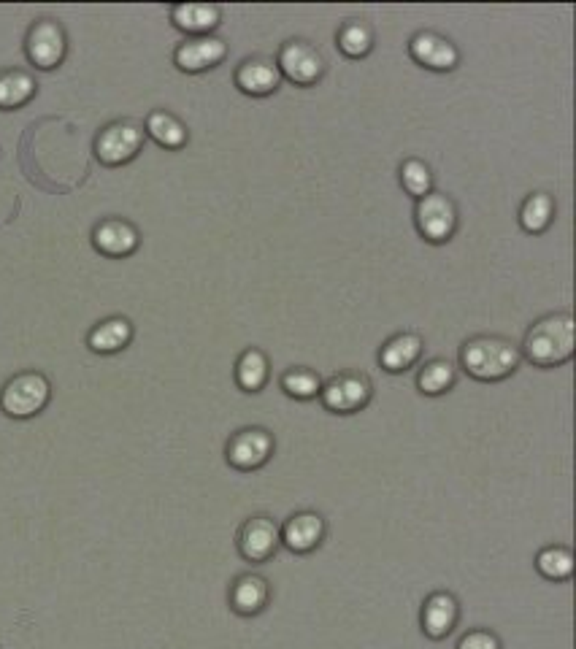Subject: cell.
<instances>
[{
    "label": "cell",
    "instance_id": "cell-1",
    "mask_svg": "<svg viewBox=\"0 0 576 649\" xmlns=\"http://www.w3.org/2000/svg\"><path fill=\"white\" fill-rule=\"evenodd\" d=\"M576 322L568 311H552L525 330L520 355L536 368H560L574 357Z\"/></svg>",
    "mask_w": 576,
    "mask_h": 649
},
{
    "label": "cell",
    "instance_id": "cell-2",
    "mask_svg": "<svg viewBox=\"0 0 576 649\" xmlns=\"http://www.w3.org/2000/svg\"><path fill=\"white\" fill-rule=\"evenodd\" d=\"M522 363L520 347H514L512 339L479 333L460 344V368L476 382H503L517 374Z\"/></svg>",
    "mask_w": 576,
    "mask_h": 649
},
{
    "label": "cell",
    "instance_id": "cell-3",
    "mask_svg": "<svg viewBox=\"0 0 576 649\" xmlns=\"http://www.w3.org/2000/svg\"><path fill=\"white\" fill-rule=\"evenodd\" d=\"M52 398V384L41 371L14 374L0 390V412L11 420H30L46 409Z\"/></svg>",
    "mask_w": 576,
    "mask_h": 649
},
{
    "label": "cell",
    "instance_id": "cell-4",
    "mask_svg": "<svg viewBox=\"0 0 576 649\" xmlns=\"http://www.w3.org/2000/svg\"><path fill=\"white\" fill-rule=\"evenodd\" d=\"M274 63L282 79H287L295 87H311V84L320 82L325 71H328L325 55L306 38H287L279 46Z\"/></svg>",
    "mask_w": 576,
    "mask_h": 649
},
{
    "label": "cell",
    "instance_id": "cell-5",
    "mask_svg": "<svg viewBox=\"0 0 576 649\" xmlns=\"http://www.w3.org/2000/svg\"><path fill=\"white\" fill-rule=\"evenodd\" d=\"M374 398V382L363 371H339L322 382L320 403L333 414H357Z\"/></svg>",
    "mask_w": 576,
    "mask_h": 649
},
{
    "label": "cell",
    "instance_id": "cell-6",
    "mask_svg": "<svg viewBox=\"0 0 576 649\" xmlns=\"http://www.w3.org/2000/svg\"><path fill=\"white\" fill-rule=\"evenodd\" d=\"M458 203L447 192L433 190L414 203V225L428 244H447L458 230Z\"/></svg>",
    "mask_w": 576,
    "mask_h": 649
},
{
    "label": "cell",
    "instance_id": "cell-7",
    "mask_svg": "<svg viewBox=\"0 0 576 649\" xmlns=\"http://www.w3.org/2000/svg\"><path fill=\"white\" fill-rule=\"evenodd\" d=\"M144 141H147L144 125H138L136 119H117L109 122L95 138V157L106 168H119L141 152Z\"/></svg>",
    "mask_w": 576,
    "mask_h": 649
},
{
    "label": "cell",
    "instance_id": "cell-8",
    "mask_svg": "<svg viewBox=\"0 0 576 649\" xmlns=\"http://www.w3.org/2000/svg\"><path fill=\"white\" fill-rule=\"evenodd\" d=\"M276 441L266 428H249L236 430L225 444V460L230 468H236L241 474H252L266 466L268 460L274 458Z\"/></svg>",
    "mask_w": 576,
    "mask_h": 649
},
{
    "label": "cell",
    "instance_id": "cell-9",
    "mask_svg": "<svg viewBox=\"0 0 576 649\" xmlns=\"http://www.w3.org/2000/svg\"><path fill=\"white\" fill-rule=\"evenodd\" d=\"M25 55L38 71H55L68 55V36L55 19H36L25 36Z\"/></svg>",
    "mask_w": 576,
    "mask_h": 649
},
{
    "label": "cell",
    "instance_id": "cell-10",
    "mask_svg": "<svg viewBox=\"0 0 576 649\" xmlns=\"http://www.w3.org/2000/svg\"><path fill=\"white\" fill-rule=\"evenodd\" d=\"M282 547V528L276 525V520L266 517V514H255L244 520V525L238 528L236 549L241 558L252 563V566H263L274 558Z\"/></svg>",
    "mask_w": 576,
    "mask_h": 649
},
{
    "label": "cell",
    "instance_id": "cell-11",
    "mask_svg": "<svg viewBox=\"0 0 576 649\" xmlns=\"http://www.w3.org/2000/svg\"><path fill=\"white\" fill-rule=\"evenodd\" d=\"M409 57L433 74H449L460 65V49L452 38L436 30H420L409 38Z\"/></svg>",
    "mask_w": 576,
    "mask_h": 649
},
{
    "label": "cell",
    "instance_id": "cell-12",
    "mask_svg": "<svg viewBox=\"0 0 576 649\" xmlns=\"http://www.w3.org/2000/svg\"><path fill=\"white\" fill-rule=\"evenodd\" d=\"M228 57V44L220 36L187 38L174 49V65L182 74H206Z\"/></svg>",
    "mask_w": 576,
    "mask_h": 649
},
{
    "label": "cell",
    "instance_id": "cell-13",
    "mask_svg": "<svg viewBox=\"0 0 576 649\" xmlns=\"http://www.w3.org/2000/svg\"><path fill=\"white\" fill-rule=\"evenodd\" d=\"M233 84L238 90L249 95V98H268L282 87V74L276 68L274 57L252 55L244 57L238 63L236 74H233Z\"/></svg>",
    "mask_w": 576,
    "mask_h": 649
},
{
    "label": "cell",
    "instance_id": "cell-14",
    "mask_svg": "<svg viewBox=\"0 0 576 649\" xmlns=\"http://www.w3.org/2000/svg\"><path fill=\"white\" fill-rule=\"evenodd\" d=\"M328 533V522L320 512H295L290 520L282 525V547H287L295 555H309L314 549L322 547Z\"/></svg>",
    "mask_w": 576,
    "mask_h": 649
},
{
    "label": "cell",
    "instance_id": "cell-15",
    "mask_svg": "<svg viewBox=\"0 0 576 649\" xmlns=\"http://www.w3.org/2000/svg\"><path fill=\"white\" fill-rule=\"evenodd\" d=\"M460 620V601L447 590H436L425 598L420 612V625L422 633L428 636L430 641H441L447 639L449 633L458 628Z\"/></svg>",
    "mask_w": 576,
    "mask_h": 649
},
{
    "label": "cell",
    "instance_id": "cell-16",
    "mask_svg": "<svg viewBox=\"0 0 576 649\" xmlns=\"http://www.w3.org/2000/svg\"><path fill=\"white\" fill-rule=\"evenodd\" d=\"M138 244H141V233L128 220L109 217V220H101L92 228V247L106 257L133 255Z\"/></svg>",
    "mask_w": 576,
    "mask_h": 649
},
{
    "label": "cell",
    "instance_id": "cell-17",
    "mask_svg": "<svg viewBox=\"0 0 576 649\" xmlns=\"http://www.w3.org/2000/svg\"><path fill=\"white\" fill-rule=\"evenodd\" d=\"M228 601L238 617H257L266 612L268 601H271V585L266 576L241 574L230 585Z\"/></svg>",
    "mask_w": 576,
    "mask_h": 649
},
{
    "label": "cell",
    "instance_id": "cell-18",
    "mask_svg": "<svg viewBox=\"0 0 576 649\" xmlns=\"http://www.w3.org/2000/svg\"><path fill=\"white\" fill-rule=\"evenodd\" d=\"M422 352H425V341L420 333L414 330H403L395 333L393 339H387L379 349V366L387 374H406L409 368H414L420 363Z\"/></svg>",
    "mask_w": 576,
    "mask_h": 649
},
{
    "label": "cell",
    "instance_id": "cell-19",
    "mask_svg": "<svg viewBox=\"0 0 576 649\" xmlns=\"http://www.w3.org/2000/svg\"><path fill=\"white\" fill-rule=\"evenodd\" d=\"M171 22L187 38L214 36V30L222 25V9L217 3H176Z\"/></svg>",
    "mask_w": 576,
    "mask_h": 649
},
{
    "label": "cell",
    "instance_id": "cell-20",
    "mask_svg": "<svg viewBox=\"0 0 576 649\" xmlns=\"http://www.w3.org/2000/svg\"><path fill=\"white\" fill-rule=\"evenodd\" d=\"M133 341V322L128 317H109L101 320L87 333V347L95 355H117Z\"/></svg>",
    "mask_w": 576,
    "mask_h": 649
},
{
    "label": "cell",
    "instance_id": "cell-21",
    "mask_svg": "<svg viewBox=\"0 0 576 649\" xmlns=\"http://www.w3.org/2000/svg\"><path fill=\"white\" fill-rule=\"evenodd\" d=\"M144 133L155 141L157 147L171 149V152L187 147V141H190L187 125L176 114L165 109H157L149 114L147 122H144Z\"/></svg>",
    "mask_w": 576,
    "mask_h": 649
},
{
    "label": "cell",
    "instance_id": "cell-22",
    "mask_svg": "<svg viewBox=\"0 0 576 649\" xmlns=\"http://www.w3.org/2000/svg\"><path fill=\"white\" fill-rule=\"evenodd\" d=\"M271 379V363L260 347H249L236 360V384L244 393H260Z\"/></svg>",
    "mask_w": 576,
    "mask_h": 649
},
{
    "label": "cell",
    "instance_id": "cell-23",
    "mask_svg": "<svg viewBox=\"0 0 576 649\" xmlns=\"http://www.w3.org/2000/svg\"><path fill=\"white\" fill-rule=\"evenodd\" d=\"M36 92L38 84L28 71H22V68L0 71V111L22 109L25 103L36 98Z\"/></svg>",
    "mask_w": 576,
    "mask_h": 649
},
{
    "label": "cell",
    "instance_id": "cell-24",
    "mask_svg": "<svg viewBox=\"0 0 576 649\" xmlns=\"http://www.w3.org/2000/svg\"><path fill=\"white\" fill-rule=\"evenodd\" d=\"M374 28L363 22V19H347L339 30H336V46L341 49V55L349 60H363L371 55L374 49Z\"/></svg>",
    "mask_w": 576,
    "mask_h": 649
},
{
    "label": "cell",
    "instance_id": "cell-25",
    "mask_svg": "<svg viewBox=\"0 0 576 649\" xmlns=\"http://www.w3.org/2000/svg\"><path fill=\"white\" fill-rule=\"evenodd\" d=\"M458 382V368L452 366L449 360L444 357H433L428 360L425 366L420 368L417 374V390L428 398H439V395H447L452 387Z\"/></svg>",
    "mask_w": 576,
    "mask_h": 649
},
{
    "label": "cell",
    "instance_id": "cell-26",
    "mask_svg": "<svg viewBox=\"0 0 576 649\" xmlns=\"http://www.w3.org/2000/svg\"><path fill=\"white\" fill-rule=\"evenodd\" d=\"M555 220V198L549 192H531L520 206V228L531 236H541Z\"/></svg>",
    "mask_w": 576,
    "mask_h": 649
},
{
    "label": "cell",
    "instance_id": "cell-27",
    "mask_svg": "<svg viewBox=\"0 0 576 649\" xmlns=\"http://www.w3.org/2000/svg\"><path fill=\"white\" fill-rule=\"evenodd\" d=\"M536 571L549 582H568L574 576V552L563 544L544 547L536 555Z\"/></svg>",
    "mask_w": 576,
    "mask_h": 649
},
{
    "label": "cell",
    "instance_id": "cell-28",
    "mask_svg": "<svg viewBox=\"0 0 576 649\" xmlns=\"http://www.w3.org/2000/svg\"><path fill=\"white\" fill-rule=\"evenodd\" d=\"M279 384H282L284 395H290V398H295V401H314V398H320V390H322L320 374L303 366L284 371Z\"/></svg>",
    "mask_w": 576,
    "mask_h": 649
},
{
    "label": "cell",
    "instance_id": "cell-29",
    "mask_svg": "<svg viewBox=\"0 0 576 649\" xmlns=\"http://www.w3.org/2000/svg\"><path fill=\"white\" fill-rule=\"evenodd\" d=\"M398 179H401V187L412 195L414 201H420L428 192H433V171L420 157L403 160L401 168H398Z\"/></svg>",
    "mask_w": 576,
    "mask_h": 649
},
{
    "label": "cell",
    "instance_id": "cell-30",
    "mask_svg": "<svg viewBox=\"0 0 576 649\" xmlns=\"http://www.w3.org/2000/svg\"><path fill=\"white\" fill-rule=\"evenodd\" d=\"M458 649H503V647H501V639H498L493 631L476 628V631H468L466 636L458 641Z\"/></svg>",
    "mask_w": 576,
    "mask_h": 649
}]
</instances>
